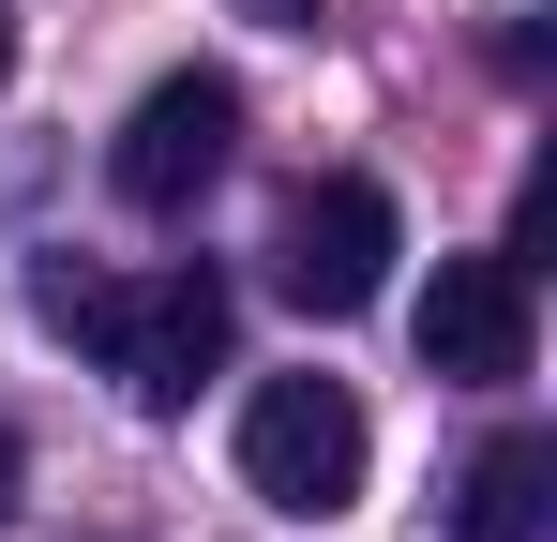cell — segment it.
I'll return each instance as SVG.
<instances>
[{
  "instance_id": "cell-1",
  "label": "cell",
  "mask_w": 557,
  "mask_h": 542,
  "mask_svg": "<svg viewBox=\"0 0 557 542\" xmlns=\"http://www.w3.org/2000/svg\"><path fill=\"white\" fill-rule=\"evenodd\" d=\"M30 301H46V332H76L151 422L196 407V377L226 361V286H211V271H151V286H121V271H46Z\"/></svg>"
},
{
  "instance_id": "cell-2",
  "label": "cell",
  "mask_w": 557,
  "mask_h": 542,
  "mask_svg": "<svg viewBox=\"0 0 557 542\" xmlns=\"http://www.w3.org/2000/svg\"><path fill=\"white\" fill-rule=\"evenodd\" d=\"M362 392L347 377H257V407H242V482L272 497V513H301V528H332V513H362Z\"/></svg>"
},
{
  "instance_id": "cell-3",
  "label": "cell",
  "mask_w": 557,
  "mask_h": 542,
  "mask_svg": "<svg viewBox=\"0 0 557 542\" xmlns=\"http://www.w3.org/2000/svg\"><path fill=\"white\" fill-rule=\"evenodd\" d=\"M226 151H242V90L226 76H151L136 121H121V151H106V181H121L136 211H196V196L226 181Z\"/></svg>"
},
{
  "instance_id": "cell-4",
  "label": "cell",
  "mask_w": 557,
  "mask_h": 542,
  "mask_svg": "<svg viewBox=\"0 0 557 542\" xmlns=\"http://www.w3.org/2000/svg\"><path fill=\"white\" fill-rule=\"evenodd\" d=\"M392 196H376L362 167L347 181H301L286 196V242H272V271H286V301H317V317H362L376 286H392Z\"/></svg>"
},
{
  "instance_id": "cell-5",
  "label": "cell",
  "mask_w": 557,
  "mask_h": 542,
  "mask_svg": "<svg viewBox=\"0 0 557 542\" xmlns=\"http://www.w3.org/2000/svg\"><path fill=\"white\" fill-rule=\"evenodd\" d=\"M528 347H543L528 271L512 257H437V286H422V361L467 377V392H497V377H528Z\"/></svg>"
},
{
  "instance_id": "cell-6",
  "label": "cell",
  "mask_w": 557,
  "mask_h": 542,
  "mask_svg": "<svg viewBox=\"0 0 557 542\" xmlns=\"http://www.w3.org/2000/svg\"><path fill=\"white\" fill-rule=\"evenodd\" d=\"M543 497H557V438H497L467 467V542H543Z\"/></svg>"
},
{
  "instance_id": "cell-7",
  "label": "cell",
  "mask_w": 557,
  "mask_h": 542,
  "mask_svg": "<svg viewBox=\"0 0 557 542\" xmlns=\"http://www.w3.org/2000/svg\"><path fill=\"white\" fill-rule=\"evenodd\" d=\"M0 513H15V438H0Z\"/></svg>"
},
{
  "instance_id": "cell-8",
  "label": "cell",
  "mask_w": 557,
  "mask_h": 542,
  "mask_svg": "<svg viewBox=\"0 0 557 542\" xmlns=\"http://www.w3.org/2000/svg\"><path fill=\"white\" fill-rule=\"evenodd\" d=\"M0 76H15V15H0Z\"/></svg>"
}]
</instances>
